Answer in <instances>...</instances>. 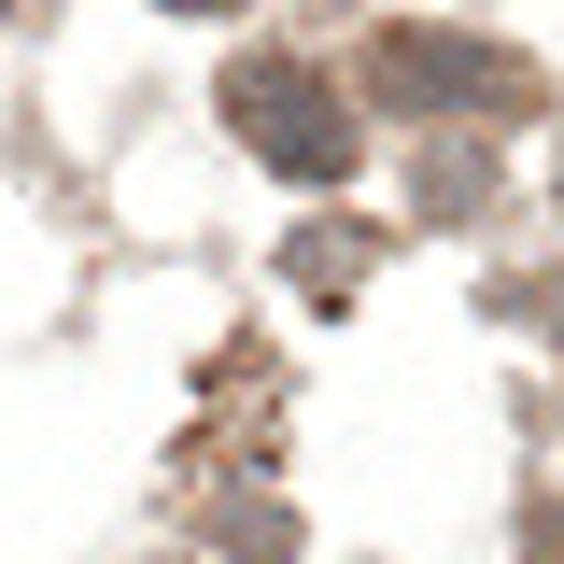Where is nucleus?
I'll use <instances>...</instances> for the list:
<instances>
[{
	"label": "nucleus",
	"instance_id": "nucleus-1",
	"mask_svg": "<svg viewBox=\"0 0 564 564\" xmlns=\"http://www.w3.org/2000/svg\"><path fill=\"white\" fill-rule=\"evenodd\" d=\"M226 128H240V155L282 170V184H339L352 170V99L311 57H240L226 70Z\"/></svg>",
	"mask_w": 564,
	"mask_h": 564
},
{
	"label": "nucleus",
	"instance_id": "nucleus-2",
	"mask_svg": "<svg viewBox=\"0 0 564 564\" xmlns=\"http://www.w3.org/2000/svg\"><path fill=\"white\" fill-rule=\"evenodd\" d=\"M367 99L381 113H508V99H536V70L494 57V43H452V29H381L367 43Z\"/></svg>",
	"mask_w": 564,
	"mask_h": 564
},
{
	"label": "nucleus",
	"instance_id": "nucleus-3",
	"mask_svg": "<svg viewBox=\"0 0 564 564\" xmlns=\"http://www.w3.org/2000/svg\"><path fill=\"white\" fill-rule=\"evenodd\" d=\"M296 282H311V296H352V282H367V226H311V240H296Z\"/></svg>",
	"mask_w": 564,
	"mask_h": 564
},
{
	"label": "nucleus",
	"instance_id": "nucleus-4",
	"mask_svg": "<svg viewBox=\"0 0 564 564\" xmlns=\"http://www.w3.org/2000/svg\"><path fill=\"white\" fill-rule=\"evenodd\" d=\"M155 14H240V0H155Z\"/></svg>",
	"mask_w": 564,
	"mask_h": 564
}]
</instances>
